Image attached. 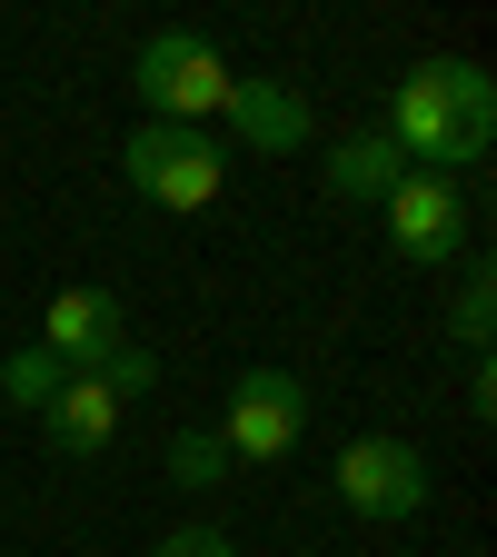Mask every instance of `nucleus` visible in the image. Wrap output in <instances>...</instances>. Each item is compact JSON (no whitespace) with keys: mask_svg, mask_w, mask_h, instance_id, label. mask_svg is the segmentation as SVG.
<instances>
[{"mask_svg":"<svg viewBox=\"0 0 497 557\" xmlns=\"http://www.w3.org/2000/svg\"><path fill=\"white\" fill-rule=\"evenodd\" d=\"M378 129L398 139L408 170L458 180V170L487 160V139H497V81H487L477 60H418L408 81L388 90V120Z\"/></svg>","mask_w":497,"mask_h":557,"instance_id":"obj_1","label":"nucleus"},{"mask_svg":"<svg viewBox=\"0 0 497 557\" xmlns=\"http://www.w3.org/2000/svg\"><path fill=\"white\" fill-rule=\"evenodd\" d=\"M299 429H309V388H299L289 369H239V379H229V398H220V448H229V458L278 468V458L299 448Z\"/></svg>","mask_w":497,"mask_h":557,"instance_id":"obj_4","label":"nucleus"},{"mask_svg":"<svg viewBox=\"0 0 497 557\" xmlns=\"http://www.w3.org/2000/svg\"><path fill=\"white\" fill-rule=\"evenodd\" d=\"M428 498H438V468L418 458L408 438H348V448H338V508H348V518L398 528V518H418Z\"/></svg>","mask_w":497,"mask_h":557,"instance_id":"obj_5","label":"nucleus"},{"mask_svg":"<svg viewBox=\"0 0 497 557\" xmlns=\"http://www.w3.org/2000/svg\"><path fill=\"white\" fill-rule=\"evenodd\" d=\"M90 379H100L110 398H139V388H160V359H150V348H139V338H120V348H110V359H100Z\"/></svg>","mask_w":497,"mask_h":557,"instance_id":"obj_14","label":"nucleus"},{"mask_svg":"<svg viewBox=\"0 0 497 557\" xmlns=\"http://www.w3.org/2000/svg\"><path fill=\"white\" fill-rule=\"evenodd\" d=\"M398 180H408V160H398L388 129H348L338 150H328V199H348V209H378Z\"/></svg>","mask_w":497,"mask_h":557,"instance_id":"obj_10","label":"nucleus"},{"mask_svg":"<svg viewBox=\"0 0 497 557\" xmlns=\"http://www.w3.org/2000/svg\"><path fill=\"white\" fill-rule=\"evenodd\" d=\"M60 379H70V369L50 359L40 338H30V348H11V359H0V398H11V408H30V418H40L50 398H60Z\"/></svg>","mask_w":497,"mask_h":557,"instance_id":"obj_11","label":"nucleus"},{"mask_svg":"<svg viewBox=\"0 0 497 557\" xmlns=\"http://www.w3.org/2000/svg\"><path fill=\"white\" fill-rule=\"evenodd\" d=\"M129 90H139V110L170 120V129H209V120L229 110V60L209 50L199 30H150L139 60H129Z\"/></svg>","mask_w":497,"mask_h":557,"instance_id":"obj_2","label":"nucleus"},{"mask_svg":"<svg viewBox=\"0 0 497 557\" xmlns=\"http://www.w3.org/2000/svg\"><path fill=\"white\" fill-rule=\"evenodd\" d=\"M120 180L150 199V209H209L229 189V150L209 129H170V120H139L120 139Z\"/></svg>","mask_w":497,"mask_h":557,"instance_id":"obj_3","label":"nucleus"},{"mask_svg":"<svg viewBox=\"0 0 497 557\" xmlns=\"http://www.w3.org/2000/svg\"><path fill=\"white\" fill-rule=\"evenodd\" d=\"M487 329H497V278H487V259H468V278H458V309H448V338L487 359Z\"/></svg>","mask_w":497,"mask_h":557,"instance_id":"obj_12","label":"nucleus"},{"mask_svg":"<svg viewBox=\"0 0 497 557\" xmlns=\"http://www.w3.org/2000/svg\"><path fill=\"white\" fill-rule=\"evenodd\" d=\"M220 120L239 129V150H259V160H289L299 139H309V100L289 81H229V110Z\"/></svg>","mask_w":497,"mask_h":557,"instance_id":"obj_8","label":"nucleus"},{"mask_svg":"<svg viewBox=\"0 0 497 557\" xmlns=\"http://www.w3.org/2000/svg\"><path fill=\"white\" fill-rule=\"evenodd\" d=\"M378 209H388V249H398L408 269H438V259L468 249V199H458V180H438V170H408Z\"/></svg>","mask_w":497,"mask_h":557,"instance_id":"obj_6","label":"nucleus"},{"mask_svg":"<svg viewBox=\"0 0 497 557\" xmlns=\"http://www.w3.org/2000/svg\"><path fill=\"white\" fill-rule=\"evenodd\" d=\"M129 338V309H120V289H60L50 309H40V348L70 369V379H90L110 348Z\"/></svg>","mask_w":497,"mask_h":557,"instance_id":"obj_7","label":"nucleus"},{"mask_svg":"<svg viewBox=\"0 0 497 557\" xmlns=\"http://www.w3.org/2000/svg\"><path fill=\"white\" fill-rule=\"evenodd\" d=\"M40 438H50L60 458H100V448L120 438V398H110L100 379H60V398L40 408Z\"/></svg>","mask_w":497,"mask_h":557,"instance_id":"obj_9","label":"nucleus"},{"mask_svg":"<svg viewBox=\"0 0 497 557\" xmlns=\"http://www.w3.org/2000/svg\"><path fill=\"white\" fill-rule=\"evenodd\" d=\"M150 557H239V547H229L220 528H170V537H160Z\"/></svg>","mask_w":497,"mask_h":557,"instance_id":"obj_15","label":"nucleus"},{"mask_svg":"<svg viewBox=\"0 0 497 557\" xmlns=\"http://www.w3.org/2000/svg\"><path fill=\"white\" fill-rule=\"evenodd\" d=\"M170 478H179V487H220V478H229L220 429H179V438H170Z\"/></svg>","mask_w":497,"mask_h":557,"instance_id":"obj_13","label":"nucleus"}]
</instances>
